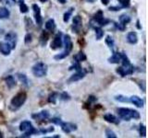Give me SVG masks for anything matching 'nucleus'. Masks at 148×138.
<instances>
[{
	"label": "nucleus",
	"mask_w": 148,
	"mask_h": 138,
	"mask_svg": "<svg viewBox=\"0 0 148 138\" xmlns=\"http://www.w3.org/2000/svg\"><path fill=\"white\" fill-rule=\"evenodd\" d=\"M117 113L119 115V119L123 120V121H131L132 119L133 120H139L141 118L140 112L136 110L130 109V108H118Z\"/></svg>",
	"instance_id": "f257e3e1"
},
{
	"label": "nucleus",
	"mask_w": 148,
	"mask_h": 138,
	"mask_svg": "<svg viewBox=\"0 0 148 138\" xmlns=\"http://www.w3.org/2000/svg\"><path fill=\"white\" fill-rule=\"evenodd\" d=\"M26 99H27L26 92H24V91L18 92V93H17L10 100L9 109H10V110H12V112H16V110H20L23 106V104L25 103Z\"/></svg>",
	"instance_id": "f03ea898"
},
{
	"label": "nucleus",
	"mask_w": 148,
	"mask_h": 138,
	"mask_svg": "<svg viewBox=\"0 0 148 138\" xmlns=\"http://www.w3.org/2000/svg\"><path fill=\"white\" fill-rule=\"evenodd\" d=\"M48 66L47 64L44 62H37L34 66L32 67V75L36 77H44L47 75Z\"/></svg>",
	"instance_id": "7ed1b4c3"
},
{
	"label": "nucleus",
	"mask_w": 148,
	"mask_h": 138,
	"mask_svg": "<svg viewBox=\"0 0 148 138\" xmlns=\"http://www.w3.org/2000/svg\"><path fill=\"white\" fill-rule=\"evenodd\" d=\"M92 20H94V21L95 23H97V24H98L100 27L106 26V25L109 24V23L111 22L110 20H108V18H106L104 17V13H103V11H102V10L97 11L94 15V17H92Z\"/></svg>",
	"instance_id": "20e7f679"
},
{
	"label": "nucleus",
	"mask_w": 148,
	"mask_h": 138,
	"mask_svg": "<svg viewBox=\"0 0 148 138\" xmlns=\"http://www.w3.org/2000/svg\"><path fill=\"white\" fill-rule=\"evenodd\" d=\"M63 33L61 31L58 32L57 34L55 35L54 39L52 41V43L50 44V47L52 50H58L63 47Z\"/></svg>",
	"instance_id": "39448f33"
},
{
	"label": "nucleus",
	"mask_w": 148,
	"mask_h": 138,
	"mask_svg": "<svg viewBox=\"0 0 148 138\" xmlns=\"http://www.w3.org/2000/svg\"><path fill=\"white\" fill-rule=\"evenodd\" d=\"M5 41L9 44L12 50H14L17 46V41H18V35L16 32L14 31H9L5 35Z\"/></svg>",
	"instance_id": "423d86ee"
},
{
	"label": "nucleus",
	"mask_w": 148,
	"mask_h": 138,
	"mask_svg": "<svg viewBox=\"0 0 148 138\" xmlns=\"http://www.w3.org/2000/svg\"><path fill=\"white\" fill-rule=\"evenodd\" d=\"M32 10H34V20L36 24L39 27L43 25V17H42L41 14V8L37 4H32Z\"/></svg>",
	"instance_id": "0eeeda50"
},
{
	"label": "nucleus",
	"mask_w": 148,
	"mask_h": 138,
	"mask_svg": "<svg viewBox=\"0 0 148 138\" xmlns=\"http://www.w3.org/2000/svg\"><path fill=\"white\" fill-rule=\"evenodd\" d=\"M60 127H61V130L65 133L69 135L73 131H76L78 127H77V124L75 123H72V122H63L60 123Z\"/></svg>",
	"instance_id": "6e6552de"
},
{
	"label": "nucleus",
	"mask_w": 148,
	"mask_h": 138,
	"mask_svg": "<svg viewBox=\"0 0 148 138\" xmlns=\"http://www.w3.org/2000/svg\"><path fill=\"white\" fill-rule=\"evenodd\" d=\"M72 26H71V30L73 32L75 33H79L81 30V29L82 28V17L81 16H74L73 17V20H72Z\"/></svg>",
	"instance_id": "1a4fd4ad"
},
{
	"label": "nucleus",
	"mask_w": 148,
	"mask_h": 138,
	"mask_svg": "<svg viewBox=\"0 0 148 138\" xmlns=\"http://www.w3.org/2000/svg\"><path fill=\"white\" fill-rule=\"evenodd\" d=\"M85 76H86V71L83 70V69H82L81 71H76V73L71 75V77L68 79V83H74V82L80 81Z\"/></svg>",
	"instance_id": "9d476101"
},
{
	"label": "nucleus",
	"mask_w": 148,
	"mask_h": 138,
	"mask_svg": "<svg viewBox=\"0 0 148 138\" xmlns=\"http://www.w3.org/2000/svg\"><path fill=\"white\" fill-rule=\"evenodd\" d=\"M49 117H50V113L46 110L32 114V118L34 120H36V121H45V120L48 119Z\"/></svg>",
	"instance_id": "9b49d317"
},
{
	"label": "nucleus",
	"mask_w": 148,
	"mask_h": 138,
	"mask_svg": "<svg viewBox=\"0 0 148 138\" xmlns=\"http://www.w3.org/2000/svg\"><path fill=\"white\" fill-rule=\"evenodd\" d=\"M129 99H130V102L132 103L137 108H143V105H145V100H143L142 98H140L139 96L133 95L132 97H130Z\"/></svg>",
	"instance_id": "f8f14e48"
},
{
	"label": "nucleus",
	"mask_w": 148,
	"mask_h": 138,
	"mask_svg": "<svg viewBox=\"0 0 148 138\" xmlns=\"http://www.w3.org/2000/svg\"><path fill=\"white\" fill-rule=\"evenodd\" d=\"M63 43L65 46V51H67V52H69V53H71V51L73 49V43L71 41V36H69V34L64 35Z\"/></svg>",
	"instance_id": "ddd939ff"
},
{
	"label": "nucleus",
	"mask_w": 148,
	"mask_h": 138,
	"mask_svg": "<svg viewBox=\"0 0 148 138\" xmlns=\"http://www.w3.org/2000/svg\"><path fill=\"white\" fill-rule=\"evenodd\" d=\"M11 51L12 49L8 43H6V41H0V53H2L5 56H8V55L10 54Z\"/></svg>",
	"instance_id": "4468645a"
},
{
	"label": "nucleus",
	"mask_w": 148,
	"mask_h": 138,
	"mask_svg": "<svg viewBox=\"0 0 148 138\" xmlns=\"http://www.w3.org/2000/svg\"><path fill=\"white\" fill-rule=\"evenodd\" d=\"M104 120L109 123H113V124H119V119L116 117L115 115L112 113L104 114Z\"/></svg>",
	"instance_id": "2eb2a0df"
},
{
	"label": "nucleus",
	"mask_w": 148,
	"mask_h": 138,
	"mask_svg": "<svg viewBox=\"0 0 148 138\" xmlns=\"http://www.w3.org/2000/svg\"><path fill=\"white\" fill-rule=\"evenodd\" d=\"M120 60H121V53L114 52L112 55L108 59V61L110 64H119L120 63Z\"/></svg>",
	"instance_id": "dca6fc26"
},
{
	"label": "nucleus",
	"mask_w": 148,
	"mask_h": 138,
	"mask_svg": "<svg viewBox=\"0 0 148 138\" xmlns=\"http://www.w3.org/2000/svg\"><path fill=\"white\" fill-rule=\"evenodd\" d=\"M127 41L130 44H136L138 43V35L136 32L131 31L127 34Z\"/></svg>",
	"instance_id": "f3484780"
},
{
	"label": "nucleus",
	"mask_w": 148,
	"mask_h": 138,
	"mask_svg": "<svg viewBox=\"0 0 148 138\" xmlns=\"http://www.w3.org/2000/svg\"><path fill=\"white\" fill-rule=\"evenodd\" d=\"M5 82H6V84H7V86H8V87L9 89H12L13 87H15L16 85H17L15 77H14L13 76H11V75L8 76L6 78H5Z\"/></svg>",
	"instance_id": "a211bd4d"
},
{
	"label": "nucleus",
	"mask_w": 148,
	"mask_h": 138,
	"mask_svg": "<svg viewBox=\"0 0 148 138\" xmlns=\"http://www.w3.org/2000/svg\"><path fill=\"white\" fill-rule=\"evenodd\" d=\"M45 27L46 30L53 32L55 30V29H56V27H57V25H56V21H55L54 18H49V20L45 22Z\"/></svg>",
	"instance_id": "6ab92c4d"
},
{
	"label": "nucleus",
	"mask_w": 148,
	"mask_h": 138,
	"mask_svg": "<svg viewBox=\"0 0 148 138\" xmlns=\"http://www.w3.org/2000/svg\"><path fill=\"white\" fill-rule=\"evenodd\" d=\"M32 126V123L31 121H28V120H25V121H22L20 124V127H18V129H20L21 132H25L27 130H29V129Z\"/></svg>",
	"instance_id": "aec40b11"
},
{
	"label": "nucleus",
	"mask_w": 148,
	"mask_h": 138,
	"mask_svg": "<svg viewBox=\"0 0 148 138\" xmlns=\"http://www.w3.org/2000/svg\"><path fill=\"white\" fill-rule=\"evenodd\" d=\"M48 39H49V34L48 32L46 30H43L42 31V33L40 35V38H39V41L42 46H45L46 43H47L48 41Z\"/></svg>",
	"instance_id": "412c9836"
},
{
	"label": "nucleus",
	"mask_w": 148,
	"mask_h": 138,
	"mask_svg": "<svg viewBox=\"0 0 148 138\" xmlns=\"http://www.w3.org/2000/svg\"><path fill=\"white\" fill-rule=\"evenodd\" d=\"M73 59H74V61L77 62V63H82V62L86 61L87 57H86V55H85L84 53L82 52V51H80V52L77 53L75 55H74Z\"/></svg>",
	"instance_id": "4be33fe9"
},
{
	"label": "nucleus",
	"mask_w": 148,
	"mask_h": 138,
	"mask_svg": "<svg viewBox=\"0 0 148 138\" xmlns=\"http://www.w3.org/2000/svg\"><path fill=\"white\" fill-rule=\"evenodd\" d=\"M17 77H18V79L20 80L23 85L26 86V87H29V85H30V80H29V78H28V76L25 75V74L18 73L17 74Z\"/></svg>",
	"instance_id": "5701e85b"
},
{
	"label": "nucleus",
	"mask_w": 148,
	"mask_h": 138,
	"mask_svg": "<svg viewBox=\"0 0 148 138\" xmlns=\"http://www.w3.org/2000/svg\"><path fill=\"white\" fill-rule=\"evenodd\" d=\"M10 16V11L6 7H0V20L8 18Z\"/></svg>",
	"instance_id": "b1692460"
},
{
	"label": "nucleus",
	"mask_w": 148,
	"mask_h": 138,
	"mask_svg": "<svg viewBox=\"0 0 148 138\" xmlns=\"http://www.w3.org/2000/svg\"><path fill=\"white\" fill-rule=\"evenodd\" d=\"M131 21H132V18L129 15H127V14H122V15L119 17V23L123 26H126Z\"/></svg>",
	"instance_id": "393cba45"
},
{
	"label": "nucleus",
	"mask_w": 148,
	"mask_h": 138,
	"mask_svg": "<svg viewBox=\"0 0 148 138\" xmlns=\"http://www.w3.org/2000/svg\"><path fill=\"white\" fill-rule=\"evenodd\" d=\"M37 133H39V131L37 130V129L34 126H32L29 130H27L24 132V133L21 136V137H30L32 136V135H37Z\"/></svg>",
	"instance_id": "a878e982"
},
{
	"label": "nucleus",
	"mask_w": 148,
	"mask_h": 138,
	"mask_svg": "<svg viewBox=\"0 0 148 138\" xmlns=\"http://www.w3.org/2000/svg\"><path fill=\"white\" fill-rule=\"evenodd\" d=\"M58 96H59V93H58V92H51V93L49 94L48 96V102L49 103H52V104H57V100L58 99Z\"/></svg>",
	"instance_id": "bb28decb"
},
{
	"label": "nucleus",
	"mask_w": 148,
	"mask_h": 138,
	"mask_svg": "<svg viewBox=\"0 0 148 138\" xmlns=\"http://www.w3.org/2000/svg\"><path fill=\"white\" fill-rule=\"evenodd\" d=\"M73 11H74V7H71V8H69V10H67L66 12L64 13V15H63V21L65 23H68L69 21V18H71V17H72Z\"/></svg>",
	"instance_id": "cd10ccee"
},
{
	"label": "nucleus",
	"mask_w": 148,
	"mask_h": 138,
	"mask_svg": "<svg viewBox=\"0 0 148 138\" xmlns=\"http://www.w3.org/2000/svg\"><path fill=\"white\" fill-rule=\"evenodd\" d=\"M105 43L108 46V48L111 49V50H113L114 49V46H115V41L114 39L111 37L110 35H108L106 37V39H105Z\"/></svg>",
	"instance_id": "c85d7f7f"
},
{
	"label": "nucleus",
	"mask_w": 148,
	"mask_h": 138,
	"mask_svg": "<svg viewBox=\"0 0 148 138\" xmlns=\"http://www.w3.org/2000/svg\"><path fill=\"white\" fill-rule=\"evenodd\" d=\"M95 38L96 40H101L102 38L104 37V34H105V31L102 30L101 27H95Z\"/></svg>",
	"instance_id": "c756f323"
},
{
	"label": "nucleus",
	"mask_w": 148,
	"mask_h": 138,
	"mask_svg": "<svg viewBox=\"0 0 148 138\" xmlns=\"http://www.w3.org/2000/svg\"><path fill=\"white\" fill-rule=\"evenodd\" d=\"M69 53H69L67 52V51H63V52H61L60 53H58V54H56L55 56H54V59L55 60H57V61H60V60H62V59H65L67 56H69Z\"/></svg>",
	"instance_id": "7c9ffc66"
},
{
	"label": "nucleus",
	"mask_w": 148,
	"mask_h": 138,
	"mask_svg": "<svg viewBox=\"0 0 148 138\" xmlns=\"http://www.w3.org/2000/svg\"><path fill=\"white\" fill-rule=\"evenodd\" d=\"M120 63L122 64V66H128L131 64V62H130V59L127 56V54L125 53H121V60H120Z\"/></svg>",
	"instance_id": "2f4dec72"
},
{
	"label": "nucleus",
	"mask_w": 148,
	"mask_h": 138,
	"mask_svg": "<svg viewBox=\"0 0 148 138\" xmlns=\"http://www.w3.org/2000/svg\"><path fill=\"white\" fill-rule=\"evenodd\" d=\"M115 100L119 101V102H122V103H129L130 102V99L126 96H123V95H117L115 96Z\"/></svg>",
	"instance_id": "473e14b6"
},
{
	"label": "nucleus",
	"mask_w": 148,
	"mask_h": 138,
	"mask_svg": "<svg viewBox=\"0 0 148 138\" xmlns=\"http://www.w3.org/2000/svg\"><path fill=\"white\" fill-rule=\"evenodd\" d=\"M116 72H117L119 75L121 76V77H125L127 76V73H126V69H125L124 66H119L117 69H116Z\"/></svg>",
	"instance_id": "72a5a7b5"
},
{
	"label": "nucleus",
	"mask_w": 148,
	"mask_h": 138,
	"mask_svg": "<svg viewBox=\"0 0 148 138\" xmlns=\"http://www.w3.org/2000/svg\"><path fill=\"white\" fill-rule=\"evenodd\" d=\"M58 98L63 101H68V100L71 99V95H69V93H67L66 91H64V92H62V93L59 94Z\"/></svg>",
	"instance_id": "f704fd0d"
},
{
	"label": "nucleus",
	"mask_w": 148,
	"mask_h": 138,
	"mask_svg": "<svg viewBox=\"0 0 148 138\" xmlns=\"http://www.w3.org/2000/svg\"><path fill=\"white\" fill-rule=\"evenodd\" d=\"M105 133H106V136L108 137V138H117V135H116V133H114V131H112L109 128L106 129Z\"/></svg>",
	"instance_id": "c9c22d12"
},
{
	"label": "nucleus",
	"mask_w": 148,
	"mask_h": 138,
	"mask_svg": "<svg viewBox=\"0 0 148 138\" xmlns=\"http://www.w3.org/2000/svg\"><path fill=\"white\" fill-rule=\"evenodd\" d=\"M139 133L142 137H146V127L145 124H140L139 126Z\"/></svg>",
	"instance_id": "e433bc0d"
},
{
	"label": "nucleus",
	"mask_w": 148,
	"mask_h": 138,
	"mask_svg": "<svg viewBox=\"0 0 148 138\" xmlns=\"http://www.w3.org/2000/svg\"><path fill=\"white\" fill-rule=\"evenodd\" d=\"M122 8H128L131 6V0H118Z\"/></svg>",
	"instance_id": "4c0bfd02"
},
{
	"label": "nucleus",
	"mask_w": 148,
	"mask_h": 138,
	"mask_svg": "<svg viewBox=\"0 0 148 138\" xmlns=\"http://www.w3.org/2000/svg\"><path fill=\"white\" fill-rule=\"evenodd\" d=\"M82 66H81V63H77L75 62V64H73L71 66H69V70H75V71H81L82 70Z\"/></svg>",
	"instance_id": "58836bf2"
},
{
	"label": "nucleus",
	"mask_w": 148,
	"mask_h": 138,
	"mask_svg": "<svg viewBox=\"0 0 148 138\" xmlns=\"http://www.w3.org/2000/svg\"><path fill=\"white\" fill-rule=\"evenodd\" d=\"M20 11L21 13H27L29 11V7L24 2H20Z\"/></svg>",
	"instance_id": "ea45409f"
},
{
	"label": "nucleus",
	"mask_w": 148,
	"mask_h": 138,
	"mask_svg": "<svg viewBox=\"0 0 148 138\" xmlns=\"http://www.w3.org/2000/svg\"><path fill=\"white\" fill-rule=\"evenodd\" d=\"M55 131V128L52 126V127H49V128H42L39 130V133H43V135H46V133H52Z\"/></svg>",
	"instance_id": "a19ab883"
},
{
	"label": "nucleus",
	"mask_w": 148,
	"mask_h": 138,
	"mask_svg": "<svg viewBox=\"0 0 148 138\" xmlns=\"http://www.w3.org/2000/svg\"><path fill=\"white\" fill-rule=\"evenodd\" d=\"M49 122H52V123L56 124V125H60V123L62 122V120L58 117H54L49 120Z\"/></svg>",
	"instance_id": "79ce46f5"
},
{
	"label": "nucleus",
	"mask_w": 148,
	"mask_h": 138,
	"mask_svg": "<svg viewBox=\"0 0 148 138\" xmlns=\"http://www.w3.org/2000/svg\"><path fill=\"white\" fill-rule=\"evenodd\" d=\"M32 36L31 33H27L25 35V38H24V43L25 44H30L32 43Z\"/></svg>",
	"instance_id": "37998d69"
},
{
	"label": "nucleus",
	"mask_w": 148,
	"mask_h": 138,
	"mask_svg": "<svg viewBox=\"0 0 148 138\" xmlns=\"http://www.w3.org/2000/svg\"><path fill=\"white\" fill-rule=\"evenodd\" d=\"M114 26H115V28L117 30H120V31H124L125 30V29H126V26H123V25H121L120 23H114Z\"/></svg>",
	"instance_id": "c03bdc74"
},
{
	"label": "nucleus",
	"mask_w": 148,
	"mask_h": 138,
	"mask_svg": "<svg viewBox=\"0 0 148 138\" xmlns=\"http://www.w3.org/2000/svg\"><path fill=\"white\" fill-rule=\"evenodd\" d=\"M96 100H97V98H96V97H95V96H89V97H88L87 104H89V107H90V104L95 103Z\"/></svg>",
	"instance_id": "a18cd8bd"
},
{
	"label": "nucleus",
	"mask_w": 148,
	"mask_h": 138,
	"mask_svg": "<svg viewBox=\"0 0 148 138\" xmlns=\"http://www.w3.org/2000/svg\"><path fill=\"white\" fill-rule=\"evenodd\" d=\"M25 22H26V28H27V30L29 29V26H30V28L32 27V21L31 18H25Z\"/></svg>",
	"instance_id": "49530a36"
},
{
	"label": "nucleus",
	"mask_w": 148,
	"mask_h": 138,
	"mask_svg": "<svg viewBox=\"0 0 148 138\" xmlns=\"http://www.w3.org/2000/svg\"><path fill=\"white\" fill-rule=\"evenodd\" d=\"M1 1L5 4L7 5H9V6H11V5L15 4L16 3V0H1Z\"/></svg>",
	"instance_id": "de8ad7c7"
},
{
	"label": "nucleus",
	"mask_w": 148,
	"mask_h": 138,
	"mask_svg": "<svg viewBox=\"0 0 148 138\" xmlns=\"http://www.w3.org/2000/svg\"><path fill=\"white\" fill-rule=\"evenodd\" d=\"M108 9L110 11H119L120 9H122V7H110Z\"/></svg>",
	"instance_id": "09e8293b"
},
{
	"label": "nucleus",
	"mask_w": 148,
	"mask_h": 138,
	"mask_svg": "<svg viewBox=\"0 0 148 138\" xmlns=\"http://www.w3.org/2000/svg\"><path fill=\"white\" fill-rule=\"evenodd\" d=\"M110 1H111V0H101V2H102V4L104 5V6H108Z\"/></svg>",
	"instance_id": "8fccbe9b"
},
{
	"label": "nucleus",
	"mask_w": 148,
	"mask_h": 138,
	"mask_svg": "<svg viewBox=\"0 0 148 138\" xmlns=\"http://www.w3.org/2000/svg\"><path fill=\"white\" fill-rule=\"evenodd\" d=\"M136 27H137V29H139V30H141L142 29V26H140V21H137V25H136Z\"/></svg>",
	"instance_id": "3c124183"
},
{
	"label": "nucleus",
	"mask_w": 148,
	"mask_h": 138,
	"mask_svg": "<svg viewBox=\"0 0 148 138\" xmlns=\"http://www.w3.org/2000/svg\"><path fill=\"white\" fill-rule=\"evenodd\" d=\"M58 1L60 4H66V3H67V0H58Z\"/></svg>",
	"instance_id": "603ef678"
},
{
	"label": "nucleus",
	"mask_w": 148,
	"mask_h": 138,
	"mask_svg": "<svg viewBox=\"0 0 148 138\" xmlns=\"http://www.w3.org/2000/svg\"><path fill=\"white\" fill-rule=\"evenodd\" d=\"M96 0H86V2H89V3H95Z\"/></svg>",
	"instance_id": "864d4df0"
},
{
	"label": "nucleus",
	"mask_w": 148,
	"mask_h": 138,
	"mask_svg": "<svg viewBox=\"0 0 148 138\" xmlns=\"http://www.w3.org/2000/svg\"><path fill=\"white\" fill-rule=\"evenodd\" d=\"M40 2H42V3H45V2H47L48 0H39Z\"/></svg>",
	"instance_id": "5fc2aeb1"
},
{
	"label": "nucleus",
	"mask_w": 148,
	"mask_h": 138,
	"mask_svg": "<svg viewBox=\"0 0 148 138\" xmlns=\"http://www.w3.org/2000/svg\"><path fill=\"white\" fill-rule=\"evenodd\" d=\"M20 2H24V0H20Z\"/></svg>",
	"instance_id": "6e6d98bb"
}]
</instances>
